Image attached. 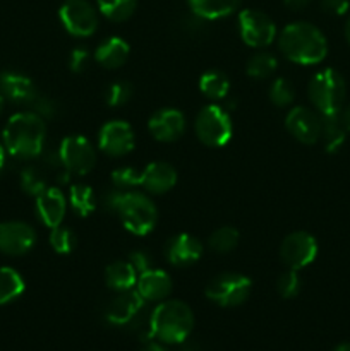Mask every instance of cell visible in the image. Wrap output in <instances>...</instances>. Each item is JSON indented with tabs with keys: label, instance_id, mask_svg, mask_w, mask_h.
I'll list each match as a JSON object with an SVG mask.
<instances>
[{
	"label": "cell",
	"instance_id": "obj_15",
	"mask_svg": "<svg viewBox=\"0 0 350 351\" xmlns=\"http://www.w3.org/2000/svg\"><path fill=\"white\" fill-rule=\"evenodd\" d=\"M151 136L160 143H174L180 139L185 132L184 113L175 108L158 110L148 123Z\"/></svg>",
	"mask_w": 350,
	"mask_h": 351
},
{
	"label": "cell",
	"instance_id": "obj_49",
	"mask_svg": "<svg viewBox=\"0 0 350 351\" xmlns=\"http://www.w3.org/2000/svg\"><path fill=\"white\" fill-rule=\"evenodd\" d=\"M178 351H198V350H194V348H189V346H187V348H182V350H178Z\"/></svg>",
	"mask_w": 350,
	"mask_h": 351
},
{
	"label": "cell",
	"instance_id": "obj_35",
	"mask_svg": "<svg viewBox=\"0 0 350 351\" xmlns=\"http://www.w3.org/2000/svg\"><path fill=\"white\" fill-rule=\"evenodd\" d=\"M132 86L126 81H117L113 84H110L105 91V101L106 105L110 106H122L126 105L127 101L130 99L132 96Z\"/></svg>",
	"mask_w": 350,
	"mask_h": 351
},
{
	"label": "cell",
	"instance_id": "obj_30",
	"mask_svg": "<svg viewBox=\"0 0 350 351\" xmlns=\"http://www.w3.org/2000/svg\"><path fill=\"white\" fill-rule=\"evenodd\" d=\"M239 240H240V235L233 226H222V228L215 230V232L209 235L208 245L213 252L229 254L237 249Z\"/></svg>",
	"mask_w": 350,
	"mask_h": 351
},
{
	"label": "cell",
	"instance_id": "obj_47",
	"mask_svg": "<svg viewBox=\"0 0 350 351\" xmlns=\"http://www.w3.org/2000/svg\"><path fill=\"white\" fill-rule=\"evenodd\" d=\"M345 38H347V41H349V45H350V17H349V21H347V24H345Z\"/></svg>",
	"mask_w": 350,
	"mask_h": 351
},
{
	"label": "cell",
	"instance_id": "obj_26",
	"mask_svg": "<svg viewBox=\"0 0 350 351\" xmlns=\"http://www.w3.org/2000/svg\"><path fill=\"white\" fill-rule=\"evenodd\" d=\"M26 290L23 276L12 267H0V305H7L19 298Z\"/></svg>",
	"mask_w": 350,
	"mask_h": 351
},
{
	"label": "cell",
	"instance_id": "obj_36",
	"mask_svg": "<svg viewBox=\"0 0 350 351\" xmlns=\"http://www.w3.org/2000/svg\"><path fill=\"white\" fill-rule=\"evenodd\" d=\"M21 187H23V191L26 192V194L30 195H40L41 192L45 191V189L48 187L47 182H45V178L41 177L40 171L36 170V168H24L23 171H21Z\"/></svg>",
	"mask_w": 350,
	"mask_h": 351
},
{
	"label": "cell",
	"instance_id": "obj_29",
	"mask_svg": "<svg viewBox=\"0 0 350 351\" xmlns=\"http://www.w3.org/2000/svg\"><path fill=\"white\" fill-rule=\"evenodd\" d=\"M98 10L113 23L127 21L134 14L137 0H96Z\"/></svg>",
	"mask_w": 350,
	"mask_h": 351
},
{
	"label": "cell",
	"instance_id": "obj_8",
	"mask_svg": "<svg viewBox=\"0 0 350 351\" xmlns=\"http://www.w3.org/2000/svg\"><path fill=\"white\" fill-rule=\"evenodd\" d=\"M58 17L65 31L75 38H88L98 29V12L88 0H65Z\"/></svg>",
	"mask_w": 350,
	"mask_h": 351
},
{
	"label": "cell",
	"instance_id": "obj_44",
	"mask_svg": "<svg viewBox=\"0 0 350 351\" xmlns=\"http://www.w3.org/2000/svg\"><path fill=\"white\" fill-rule=\"evenodd\" d=\"M141 351H167L163 348V346L160 345V343H154V341H148L146 345H144V348Z\"/></svg>",
	"mask_w": 350,
	"mask_h": 351
},
{
	"label": "cell",
	"instance_id": "obj_10",
	"mask_svg": "<svg viewBox=\"0 0 350 351\" xmlns=\"http://www.w3.org/2000/svg\"><path fill=\"white\" fill-rule=\"evenodd\" d=\"M58 158L69 173L79 177L89 173L96 165L95 147L82 136L65 137L58 147Z\"/></svg>",
	"mask_w": 350,
	"mask_h": 351
},
{
	"label": "cell",
	"instance_id": "obj_19",
	"mask_svg": "<svg viewBox=\"0 0 350 351\" xmlns=\"http://www.w3.org/2000/svg\"><path fill=\"white\" fill-rule=\"evenodd\" d=\"M65 211H67V202L60 189L47 187L40 195H36V215L48 228L62 225Z\"/></svg>",
	"mask_w": 350,
	"mask_h": 351
},
{
	"label": "cell",
	"instance_id": "obj_21",
	"mask_svg": "<svg viewBox=\"0 0 350 351\" xmlns=\"http://www.w3.org/2000/svg\"><path fill=\"white\" fill-rule=\"evenodd\" d=\"M136 288V291L144 298V302H163L165 298L170 297L174 283H172L170 274L151 267V269L139 274Z\"/></svg>",
	"mask_w": 350,
	"mask_h": 351
},
{
	"label": "cell",
	"instance_id": "obj_45",
	"mask_svg": "<svg viewBox=\"0 0 350 351\" xmlns=\"http://www.w3.org/2000/svg\"><path fill=\"white\" fill-rule=\"evenodd\" d=\"M5 147H3L2 141H0V171L3 170V167H5Z\"/></svg>",
	"mask_w": 350,
	"mask_h": 351
},
{
	"label": "cell",
	"instance_id": "obj_28",
	"mask_svg": "<svg viewBox=\"0 0 350 351\" xmlns=\"http://www.w3.org/2000/svg\"><path fill=\"white\" fill-rule=\"evenodd\" d=\"M69 202H71L72 209H74L79 216L86 218V216L91 215L96 208L95 192H93V189L89 187V185H72L71 192H69Z\"/></svg>",
	"mask_w": 350,
	"mask_h": 351
},
{
	"label": "cell",
	"instance_id": "obj_25",
	"mask_svg": "<svg viewBox=\"0 0 350 351\" xmlns=\"http://www.w3.org/2000/svg\"><path fill=\"white\" fill-rule=\"evenodd\" d=\"M347 132L349 130L343 125L340 112L321 115V141L326 153H336L345 143Z\"/></svg>",
	"mask_w": 350,
	"mask_h": 351
},
{
	"label": "cell",
	"instance_id": "obj_2",
	"mask_svg": "<svg viewBox=\"0 0 350 351\" xmlns=\"http://www.w3.org/2000/svg\"><path fill=\"white\" fill-rule=\"evenodd\" d=\"M278 47L290 62L299 65L321 64L328 55V40L318 26L297 21L281 29Z\"/></svg>",
	"mask_w": 350,
	"mask_h": 351
},
{
	"label": "cell",
	"instance_id": "obj_48",
	"mask_svg": "<svg viewBox=\"0 0 350 351\" xmlns=\"http://www.w3.org/2000/svg\"><path fill=\"white\" fill-rule=\"evenodd\" d=\"M3 105H5V98H3V95L0 93V115H2L3 112Z\"/></svg>",
	"mask_w": 350,
	"mask_h": 351
},
{
	"label": "cell",
	"instance_id": "obj_22",
	"mask_svg": "<svg viewBox=\"0 0 350 351\" xmlns=\"http://www.w3.org/2000/svg\"><path fill=\"white\" fill-rule=\"evenodd\" d=\"M130 53V47L126 40L119 36H112L103 41L95 51L96 64L102 65L103 69H119L127 62Z\"/></svg>",
	"mask_w": 350,
	"mask_h": 351
},
{
	"label": "cell",
	"instance_id": "obj_13",
	"mask_svg": "<svg viewBox=\"0 0 350 351\" xmlns=\"http://www.w3.org/2000/svg\"><path fill=\"white\" fill-rule=\"evenodd\" d=\"M134 130L124 120H112L100 129L98 146L105 154L113 158H122L134 149Z\"/></svg>",
	"mask_w": 350,
	"mask_h": 351
},
{
	"label": "cell",
	"instance_id": "obj_23",
	"mask_svg": "<svg viewBox=\"0 0 350 351\" xmlns=\"http://www.w3.org/2000/svg\"><path fill=\"white\" fill-rule=\"evenodd\" d=\"M139 273L129 261H115L105 269V281L110 290L117 291H129L137 285Z\"/></svg>",
	"mask_w": 350,
	"mask_h": 351
},
{
	"label": "cell",
	"instance_id": "obj_40",
	"mask_svg": "<svg viewBox=\"0 0 350 351\" xmlns=\"http://www.w3.org/2000/svg\"><path fill=\"white\" fill-rule=\"evenodd\" d=\"M319 3H321V9L331 16H343L350 7L349 0H319Z\"/></svg>",
	"mask_w": 350,
	"mask_h": 351
},
{
	"label": "cell",
	"instance_id": "obj_11",
	"mask_svg": "<svg viewBox=\"0 0 350 351\" xmlns=\"http://www.w3.org/2000/svg\"><path fill=\"white\" fill-rule=\"evenodd\" d=\"M318 240L307 232H294L283 239L280 245L281 263L288 269L301 271L314 263L318 257Z\"/></svg>",
	"mask_w": 350,
	"mask_h": 351
},
{
	"label": "cell",
	"instance_id": "obj_5",
	"mask_svg": "<svg viewBox=\"0 0 350 351\" xmlns=\"http://www.w3.org/2000/svg\"><path fill=\"white\" fill-rule=\"evenodd\" d=\"M117 216H120L124 228L137 237L151 233L158 223L156 206L141 192H126Z\"/></svg>",
	"mask_w": 350,
	"mask_h": 351
},
{
	"label": "cell",
	"instance_id": "obj_27",
	"mask_svg": "<svg viewBox=\"0 0 350 351\" xmlns=\"http://www.w3.org/2000/svg\"><path fill=\"white\" fill-rule=\"evenodd\" d=\"M199 89L209 99H223L230 91V81L223 72L208 71L199 79Z\"/></svg>",
	"mask_w": 350,
	"mask_h": 351
},
{
	"label": "cell",
	"instance_id": "obj_33",
	"mask_svg": "<svg viewBox=\"0 0 350 351\" xmlns=\"http://www.w3.org/2000/svg\"><path fill=\"white\" fill-rule=\"evenodd\" d=\"M50 245L54 247L57 254H71L78 245V239H75V233L71 228L58 225L51 228Z\"/></svg>",
	"mask_w": 350,
	"mask_h": 351
},
{
	"label": "cell",
	"instance_id": "obj_17",
	"mask_svg": "<svg viewBox=\"0 0 350 351\" xmlns=\"http://www.w3.org/2000/svg\"><path fill=\"white\" fill-rule=\"evenodd\" d=\"M144 307V298L137 291H120L106 307V321L113 326H129Z\"/></svg>",
	"mask_w": 350,
	"mask_h": 351
},
{
	"label": "cell",
	"instance_id": "obj_38",
	"mask_svg": "<svg viewBox=\"0 0 350 351\" xmlns=\"http://www.w3.org/2000/svg\"><path fill=\"white\" fill-rule=\"evenodd\" d=\"M124 194H126V191H122V189L113 187L112 191H108L105 195H103V199H102L103 208H105L106 211H110V213H113V215H117V213H119L120 202H122Z\"/></svg>",
	"mask_w": 350,
	"mask_h": 351
},
{
	"label": "cell",
	"instance_id": "obj_7",
	"mask_svg": "<svg viewBox=\"0 0 350 351\" xmlns=\"http://www.w3.org/2000/svg\"><path fill=\"white\" fill-rule=\"evenodd\" d=\"M253 281L239 273H225L213 278L206 287L205 295L209 302L220 307H237L249 298Z\"/></svg>",
	"mask_w": 350,
	"mask_h": 351
},
{
	"label": "cell",
	"instance_id": "obj_41",
	"mask_svg": "<svg viewBox=\"0 0 350 351\" xmlns=\"http://www.w3.org/2000/svg\"><path fill=\"white\" fill-rule=\"evenodd\" d=\"M129 263L136 267L137 273H144V271L151 269V259H150V254L143 252V250H136L129 256Z\"/></svg>",
	"mask_w": 350,
	"mask_h": 351
},
{
	"label": "cell",
	"instance_id": "obj_34",
	"mask_svg": "<svg viewBox=\"0 0 350 351\" xmlns=\"http://www.w3.org/2000/svg\"><path fill=\"white\" fill-rule=\"evenodd\" d=\"M302 287V280H301V274L297 273L295 269H288L283 271V273L278 276L277 280V291L281 298H295L301 291Z\"/></svg>",
	"mask_w": 350,
	"mask_h": 351
},
{
	"label": "cell",
	"instance_id": "obj_24",
	"mask_svg": "<svg viewBox=\"0 0 350 351\" xmlns=\"http://www.w3.org/2000/svg\"><path fill=\"white\" fill-rule=\"evenodd\" d=\"M192 14L205 21L223 19L239 9L242 0H187Z\"/></svg>",
	"mask_w": 350,
	"mask_h": 351
},
{
	"label": "cell",
	"instance_id": "obj_31",
	"mask_svg": "<svg viewBox=\"0 0 350 351\" xmlns=\"http://www.w3.org/2000/svg\"><path fill=\"white\" fill-rule=\"evenodd\" d=\"M278 62L275 55L268 51H257L247 62V75L253 79H268L275 74Z\"/></svg>",
	"mask_w": 350,
	"mask_h": 351
},
{
	"label": "cell",
	"instance_id": "obj_20",
	"mask_svg": "<svg viewBox=\"0 0 350 351\" xmlns=\"http://www.w3.org/2000/svg\"><path fill=\"white\" fill-rule=\"evenodd\" d=\"M177 184V170L167 161H153L141 171V187L150 194H167Z\"/></svg>",
	"mask_w": 350,
	"mask_h": 351
},
{
	"label": "cell",
	"instance_id": "obj_6",
	"mask_svg": "<svg viewBox=\"0 0 350 351\" xmlns=\"http://www.w3.org/2000/svg\"><path fill=\"white\" fill-rule=\"evenodd\" d=\"M194 132L205 146L223 147L232 139V119L222 106L208 105L196 117Z\"/></svg>",
	"mask_w": 350,
	"mask_h": 351
},
{
	"label": "cell",
	"instance_id": "obj_46",
	"mask_svg": "<svg viewBox=\"0 0 350 351\" xmlns=\"http://www.w3.org/2000/svg\"><path fill=\"white\" fill-rule=\"evenodd\" d=\"M333 351H350V343H342V345L336 346Z\"/></svg>",
	"mask_w": 350,
	"mask_h": 351
},
{
	"label": "cell",
	"instance_id": "obj_32",
	"mask_svg": "<svg viewBox=\"0 0 350 351\" xmlns=\"http://www.w3.org/2000/svg\"><path fill=\"white\" fill-rule=\"evenodd\" d=\"M270 99L275 106L278 108H285L290 106L295 99V88L288 79L277 77L271 82L270 88Z\"/></svg>",
	"mask_w": 350,
	"mask_h": 351
},
{
	"label": "cell",
	"instance_id": "obj_4",
	"mask_svg": "<svg viewBox=\"0 0 350 351\" xmlns=\"http://www.w3.org/2000/svg\"><path fill=\"white\" fill-rule=\"evenodd\" d=\"M307 96L316 112L321 115L338 113L345 103V79L335 69H323L309 81Z\"/></svg>",
	"mask_w": 350,
	"mask_h": 351
},
{
	"label": "cell",
	"instance_id": "obj_18",
	"mask_svg": "<svg viewBox=\"0 0 350 351\" xmlns=\"http://www.w3.org/2000/svg\"><path fill=\"white\" fill-rule=\"evenodd\" d=\"M0 93L3 98L17 105H33L40 96L36 86L27 75L12 71L0 74Z\"/></svg>",
	"mask_w": 350,
	"mask_h": 351
},
{
	"label": "cell",
	"instance_id": "obj_14",
	"mask_svg": "<svg viewBox=\"0 0 350 351\" xmlns=\"http://www.w3.org/2000/svg\"><path fill=\"white\" fill-rule=\"evenodd\" d=\"M36 243V232L24 221L0 223V252L19 257L30 252Z\"/></svg>",
	"mask_w": 350,
	"mask_h": 351
},
{
	"label": "cell",
	"instance_id": "obj_37",
	"mask_svg": "<svg viewBox=\"0 0 350 351\" xmlns=\"http://www.w3.org/2000/svg\"><path fill=\"white\" fill-rule=\"evenodd\" d=\"M112 184L117 189H134L141 185V171L132 167H120L112 171Z\"/></svg>",
	"mask_w": 350,
	"mask_h": 351
},
{
	"label": "cell",
	"instance_id": "obj_16",
	"mask_svg": "<svg viewBox=\"0 0 350 351\" xmlns=\"http://www.w3.org/2000/svg\"><path fill=\"white\" fill-rule=\"evenodd\" d=\"M165 257L172 266L189 267L202 257V243L189 233H178L165 245Z\"/></svg>",
	"mask_w": 350,
	"mask_h": 351
},
{
	"label": "cell",
	"instance_id": "obj_9",
	"mask_svg": "<svg viewBox=\"0 0 350 351\" xmlns=\"http://www.w3.org/2000/svg\"><path fill=\"white\" fill-rule=\"evenodd\" d=\"M239 33L244 43L249 47L266 48L277 38V26L263 10L244 9L239 14Z\"/></svg>",
	"mask_w": 350,
	"mask_h": 351
},
{
	"label": "cell",
	"instance_id": "obj_42",
	"mask_svg": "<svg viewBox=\"0 0 350 351\" xmlns=\"http://www.w3.org/2000/svg\"><path fill=\"white\" fill-rule=\"evenodd\" d=\"M312 0H283L285 7H288L290 10L297 12V10H304L305 7H309Z\"/></svg>",
	"mask_w": 350,
	"mask_h": 351
},
{
	"label": "cell",
	"instance_id": "obj_3",
	"mask_svg": "<svg viewBox=\"0 0 350 351\" xmlns=\"http://www.w3.org/2000/svg\"><path fill=\"white\" fill-rule=\"evenodd\" d=\"M192 328L194 314L180 300H163L150 315V336L161 345H182Z\"/></svg>",
	"mask_w": 350,
	"mask_h": 351
},
{
	"label": "cell",
	"instance_id": "obj_43",
	"mask_svg": "<svg viewBox=\"0 0 350 351\" xmlns=\"http://www.w3.org/2000/svg\"><path fill=\"white\" fill-rule=\"evenodd\" d=\"M340 117H342L343 125H345L347 130H349V132H350V105L343 106V108L340 110Z\"/></svg>",
	"mask_w": 350,
	"mask_h": 351
},
{
	"label": "cell",
	"instance_id": "obj_12",
	"mask_svg": "<svg viewBox=\"0 0 350 351\" xmlns=\"http://www.w3.org/2000/svg\"><path fill=\"white\" fill-rule=\"evenodd\" d=\"M285 127L295 141L312 146L321 139V113L307 106H294L287 113Z\"/></svg>",
	"mask_w": 350,
	"mask_h": 351
},
{
	"label": "cell",
	"instance_id": "obj_39",
	"mask_svg": "<svg viewBox=\"0 0 350 351\" xmlns=\"http://www.w3.org/2000/svg\"><path fill=\"white\" fill-rule=\"evenodd\" d=\"M89 58H91V55H89V51L86 50V48H74L71 53V60H69V64H71V71L72 72L86 71V67H88L89 64Z\"/></svg>",
	"mask_w": 350,
	"mask_h": 351
},
{
	"label": "cell",
	"instance_id": "obj_1",
	"mask_svg": "<svg viewBox=\"0 0 350 351\" xmlns=\"http://www.w3.org/2000/svg\"><path fill=\"white\" fill-rule=\"evenodd\" d=\"M47 139V123L36 112H19L7 120L2 144L10 156L33 160L40 156Z\"/></svg>",
	"mask_w": 350,
	"mask_h": 351
}]
</instances>
